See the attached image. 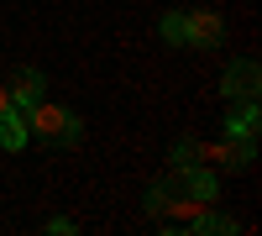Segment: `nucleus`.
I'll list each match as a JSON object with an SVG mask.
<instances>
[{
  "mask_svg": "<svg viewBox=\"0 0 262 236\" xmlns=\"http://www.w3.org/2000/svg\"><path fill=\"white\" fill-rule=\"evenodd\" d=\"M27 132H32V142H42V147H74L79 137H84V121L69 111V105H53V100H37V105H27Z\"/></svg>",
  "mask_w": 262,
  "mask_h": 236,
  "instance_id": "obj_1",
  "label": "nucleus"
},
{
  "mask_svg": "<svg viewBox=\"0 0 262 236\" xmlns=\"http://www.w3.org/2000/svg\"><path fill=\"white\" fill-rule=\"evenodd\" d=\"M168 195H194V200H215V168L205 163H173V174L163 179Z\"/></svg>",
  "mask_w": 262,
  "mask_h": 236,
  "instance_id": "obj_2",
  "label": "nucleus"
},
{
  "mask_svg": "<svg viewBox=\"0 0 262 236\" xmlns=\"http://www.w3.org/2000/svg\"><path fill=\"white\" fill-rule=\"evenodd\" d=\"M226 16L221 11H184V48H221Z\"/></svg>",
  "mask_w": 262,
  "mask_h": 236,
  "instance_id": "obj_3",
  "label": "nucleus"
},
{
  "mask_svg": "<svg viewBox=\"0 0 262 236\" xmlns=\"http://www.w3.org/2000/svg\"><path fill=\"white\" fill-rule=\"evenodd\" d=\"M257 90H262V74H257L252 58H236L231 69L221 74V95H226V105H231V100H257Z\"/></svg>",
  "mask_w": 262,
  "mask_h": 236,
  "instance_id": "obj_4",
  "label": "nucleus"
},
{
  "mask_svg": "<svg viewBox=\"0 0 262 236\" xmlns=\"http://www.w3.org/2000/svg\"><path fill=\"white\" fill-rule=\"evenodd\" d=\"M6 90H11V100H16V111H27V105H37L42 95H48V74H42V69H32V63H21V69L11 74V84H6Z\"/></svg>",
  "mask_w": 262,
  "mask_h": 236,
  "instance_id": "obj_5",
  "label": "nucleus"
},
{
  "mask_svg": "<svg viewBox=\"0 0 262 236\" xmlns=\"http://www.w3.org/2000/svg\"><path fill=\"white\" fill-rule=\"evenodd\" d=\"M257 132H262L257 100H231V116H226V137H247V142H257Z\"/></svg>",
  "mask_w": 262,
  "mask_h": 236,
  "instance_id": "obj_6",
  "label": "nucleus"
},
{
  "mask_svg": "<svg viewBox=\"0 0 262 236\" xmlns=\"http://www.w3.org/2000/svg\"><path fill=\"white\" fill-rule=\"evenodd\" d=\"M27 142H32L27 116H21V111H6V116H0V147H6V153H21Z\"/></svg>",
  "mask_w": 262,
  "mask_h": 236,
  "instance_id": "obj_7",
  "label": "nucleus"
},
{
  "mask_svg": "<svg viewBox=\"0 0 262 236\" xmlns=\"http://www.w3.org/2000/svg\"><path fill=\"white\" fill-rule=\"evenodd\" d=\"M158 37L168 42V48H184V11H168V16L158 21Z\"/></svg>",
  "mask_w": 262,
  "mask_h": 236,
  "instance_id": "obj_8",
  "label": "nucleus"
},
{
  "mask_svg": "<svg viewBox=\"0 0 262 236\" xmlns=\"http://www.w3.org/2000/svg\"><path fill=\"white\" fill-rule=\"evenodd\" d=\"M168 163H200V137H179L168 147Z\"/></svg>",
  "mask_w": 262,
  "mask_h": 236,
  "instance_id": "obj_9",
  "label": "nucleus"
},
{
  "mask_svg": "<svg viewBox=\"0 0 262 236\" xmlns=\"http://www.w3.org/2000/svg\"><path fill=\"white\" fill-rule=\"evenodd\" d=\"M142 210H147V216H158V221H163V210H168V189H163V184H152L147 195H142Z\"/></svg>",
  "mask_w": 262,
  "mask_h": 236,
  "instance_id": "obj_10",
  "label": "nucleus"
},
{
  "mask_svg": "<svg viewBox=\"0 0 262 236\" xmlns=\"http://www.w3.org/2000/svg\"><path fill=\"white\" fill-rule=\"evenodd\" d=\"M48 231H58V236H69V231H79V226H74L69 216H53V221H48Z\"/></svg>",
  "mask_w": 262,
  "mask_h": 236,
  "instance_id": "obj_11",
  "label": "nucleus"
},
{
  "mask_svg": "<svg viewBox=\"0 0 262 236\" xmlns=\"http://www.w3.org/2000/svg\"><path fill=\"white\" fill-rule=\"evenodd\" d=\"M6 111H16V100H11V90H6V84H0V116H6Z\"/></svg>",
  "mask_w": 262,
  "mask_h": 236,
  "instance_id": "obj_12",
  "label": "nucleus"
}]
</instances>
